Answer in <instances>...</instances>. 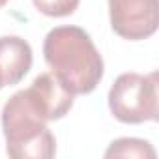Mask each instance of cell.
Instances as JSON below:
<instances>
[{"mask_svg": "<svg viewBox=\"0 0 159 159\" xmlns=\"http://www.w3.org/2000/svg\"><path fill=\"white\" fill-rule=\"evenodd\" d=\"M112 30L129 41L146 39L159 25L157 0H109Z\"/></svg>", "mask_w": 159, "mask_h": 159, "instance_id": "4", "label": "cell"}, {"mask_svg": "<svg viewBox=\"0 0 159 159\" xmlns=\"http://www.w3.org/2000/svg\"><path fill=\"white\" fill-rule=\"evenodd\" d=\"M43 56L58 81L73 94H90L103 79V58L88 32L56 26L43 41Z\"/></svg>", "mask_w": 159, "mask_h": 159, "instance_id": "1", "label": "cell"}, {"mask_svg": "<svg viewBox=\"0 0 159 159\" xmlns=\"http://www.w3.org/2000/svg\"><path fill=\"white\" fill-rule=\"evenodd\" d=\"M36 10L47 17H67L71 15L81 0H32Z\"/></svg>", "mask_w": 159, "mask_h": 159, "instance_id": "8", "label": "cell"}, {"mask_svg": "<svg viewBox=\"0 0 159 159\" xmlns=\"http://www.w3.org/2000/svg\"><path fill=\"white\" fill-rule=\"evenodd\" d=\"M109 109L122 124L155 122L159 112L157 73H122L109 90Z\"/></svg>", "mask_w": 159, "mask_h": 159, "instance_id": "3", "label": "cell"}, {"mask_svg": "<svg viewBox=\"0 0 159 159\" xmlns=\"http://www.w3.org/2000/svg\"><path fill=\"white\" fill-rule=\"evenodd\" d=\"M0 88H4V84H2V81H0Z\"/></svg>", "mask_w": 159, "mask_h": 159, "instance_id": "10", "label": "cell"}, {"mask_svg": "<svg viewBox=\"0 0 159 159\" xmlns=\"http://www.w3.org/2000/svg\"><path fill=\"white\" fill-rule=\"evenodd\" d=\"M105 157H155V150L142 139H116L105 152Z\"/></svg>", "mask_w": 159, "mask_h": 159, "instance_id": "7", "label": "cell"}, {"mask_svg": "<svg viewBox=\"0 0 159 159\" xmlns=\"http://www.w3.org/2000/svg\"><path fill=\"white\" fill-rule=\"evenodd\" d=\"M47 116L28 90L13 94L2 109L6 152L11 159H51L56 140L47 127Z\"/></svg>", "mask_w": 159, "mask_h": 159, "instance_id": "2", "label": "cell"}, {"mask_svg": "<svg viewBox=\"0 0 159 159\" xmlns=\"http://www.w3.org/2000/svg\"><path fill=\"white\" fill-rule=\"evenodd\" d=\"M32 67V47L19 36L0 38V81L4 86L19 84Z\"/></svg>", "mask_w": 159, "mask_h": 159, "instance_id": "6", "label": "cell"}, {"mask_svg": "<svg viewBox=\"0 0 159 159\" xmlns=\"http://www.w3.org/2000/svg\"><path fill=\"white\" fill-rule=\"evenodd\" d=\"M26 90L43 111L47 120H60L73 107V94L58 81L52 71L38 75Z\"/></svg>", "mask_w": 159, "mask_h": 159, "instance_id": "5", "label": "cell"}, {"mask_svg": "<svg viewBox=\"0 0 159 159\" xmlns=\"http://www.w3.org/2000/svg\"><path fill=\"white\" fill-rule=\"evenodd\" d=\"M6 4H8V0H0V8H4Z\"/></svg>", "mask_w": 159, "mask_h": 159, "instance_id": "9", "label": "cell"}]
</instances>
